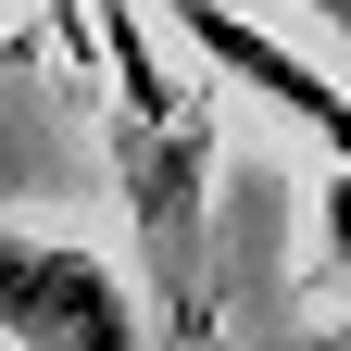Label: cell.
I'll use <instances>...</instances> for the list:
<instances>
[{
    "label": "cell",
    "instance_id": "cell-3",
    "mask_svg": "<svg viewBox=\"0 0 351 351\" xmlns=\"http://www.w3.org/2000/svg\"><path fill=\"white\" fill-rule=\"evenodd\" d=\"M151 25L163 38H189V51L213 63V75H239V88H263L301 138L326 151V176H351V88L314 63V51H289L276 25L251 13V0H151Z\"/></svg>",
    "mask_w": 351,
    "mask_h": 351
},
{
    "label": "cell",
    "instance_id": "cell-5",
    "mask_svg": "<svg viewBox=\"0 0 351 351\" xmlns=\"http://www.w3.org/2000/svg\"><path fill=\"white\" fill-rule=\"evenodd\" d=\"M301 13H326V25H339V38H351V0H301Z\"/></svg>",
    "mask_w": 351,
    "mask_h": 351
},
{
    "label": "cell",
    "instance_id": "cell-1",
    "mask_svg": "<svg viewBox=\"0 0 351 351\" xmlns=\"http://www.w3.org/2000/svg\"><path fill=\"white\" fill-rule=\"evenodd\" d=\"M101 25V138H113V189H125V226H138L151 263V301L163 326H201V289H213V88L163 51L151 0H88Z\"/></svg>",
    "mask_w": 351,
    "mask_h": 351
},
{
    "label": "cell",
    "instance_id": "cell-2",
    "mask_svg": "<svg viewBox=\"0 0 351 351\" xmlns=\"http://www.w3.org/2000/svg\"><path fill=\"white\" fill-rule=\"evenodd\" d=\"M0 351H151V301L113 251L0 226Z\"/></svg>",
    "mask_w": 351,
    "mask_h": 351
},
{
    "label": "cell",
    "instance_id": "cell-4",
    "mask_svg": "<svg viewBox=\"0 0 351 351\" xmlns=\"http://www.w3.org/2000/svg\"><path fill=\"white\" fill-rule=\"evenodd\" d=\"M326 251H339V276H351V176H326Z\"/></svg>",
    "mask_w": 351,
    "mask_h": 351
}]
</instances>
